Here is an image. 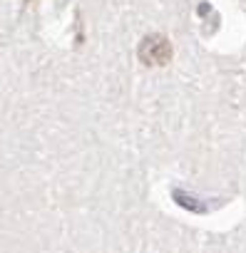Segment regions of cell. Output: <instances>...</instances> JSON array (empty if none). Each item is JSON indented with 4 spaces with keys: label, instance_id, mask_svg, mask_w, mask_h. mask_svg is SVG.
<instances>
[{
    "label": "cell",
    "instance_id": "cell-1",
    "mask_svg": "<svg viewBox=\"0 0 246 253\" xmlns=\"http://www.w3.org/2000/svg\"><path fill=\"white\" fill-rule=\"evenodd\" d=\"M140 60L149 67L167 65L172 60V42L164 35H147L140 42Z\"/></svg>",
    "mask_w": 246,
    "mask_h": 253
}]
</instances>
